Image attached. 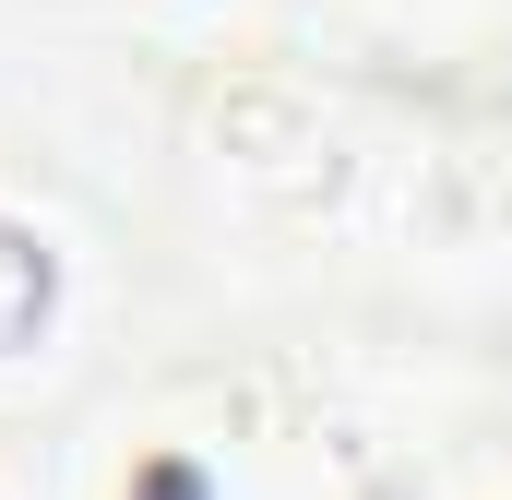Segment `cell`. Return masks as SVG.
<instances>
[{"mask_svg": "<svg viewBox=\"0 0 512 500\" xmlns=\"http://www.w3.org/2000/svg\"><path fill=\"white\" fill-rule=\"evenodd\" d=\"M48 298H60V262H48V239H24V227L0 215V358L48 334Z\"/></svg>", "mask_w": 512, "mask_h": 500, "instance_id": "1", "label": "cell"}, {"mask_svg": "<svg viewBox=\"0 0 512 500\" xmlns=\"http://www.w3.org/2000/svg\"><path fill=\"white\" fill-rule=\"evenodd\" d=\"M143 500H203V477H191V465H155V477H143Z\"/></svg>", "mask_w": 512, "mask_h": 500, "instance_id": "2", "label": "cell"}]
</instances>
